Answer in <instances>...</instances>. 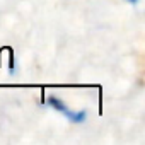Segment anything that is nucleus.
I'll use <instances>...</instances> for the list:
<instances>
[{
	"label": "nucleus",
	"mask_w": 145,
	"mask_h": 145,
	"mask_svg": "<svg viewBox=\"0 0 145 145\" xmlns=\"http://www.w3.org/2000/svg\"><path fill=\"white\" fill-rule=\"evenodd\" d=\"M126 2H130V4H138L140 0H126Z\"/></svg>",
	"instance_id": "obj_2"
},
{
	"label": "nucleus",
	"mask_w": 145,
	"mask_h": 145,
	"mask_svg": "<svg viewBox=\"0 0 145 145\" xmlns=\"http://www.w3.org/2000/svg\"><path fill=\"white\" fill-rule=\"evenodd\" d=\"M46 103H48V106H51L53 109H56L58 113H61L65 118H68L72 123H84L86 121V118H87V113L86 111H72L61 99H58L56 96H50L48 99H46Z\"/></svg>",
	"instance_id": "obj_1"
}]
</instances>
